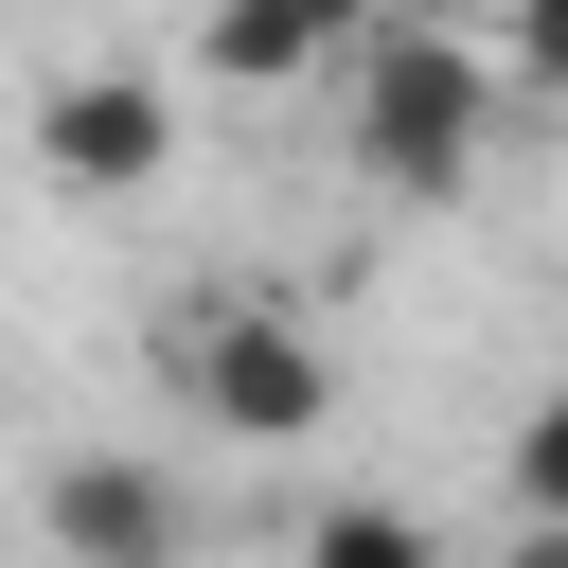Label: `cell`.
<instances>
[{"label":"cell","instance_id":"1","mask_svg":"<svg viewBox=\"0 0 568 568\" xmlns=\"http://www.w3.org/2000/svg\"><path fill=\"white\" fill-rule=\"evenodd\" d=\"M479 124H497V53L479 36H444V18L355 36V160L390 195H462L479 178Z\"/></svg>","mask_w":568,"mask_h":568},{"label":"cell","instance_id":"3","mask_svg":"<svg viewBox=\"0 0 568 568\" xmlns=\"http://www.w3.org/2000/svg\"><path fill=\"white\" fill-rule=\"evenodd\" d=\"M160 160H178V89L142 53H89V71L36 89V178L53 195H160Z\"/></svg>","mask_w":568,"mask_h":568},{"label":"cell","instance_id":"2","mask_svg":"<svg viewBox=\"0 0 568 568\" xmlns=\"http://www.w3.org/2000/svg\"><path fill=\"white\" fill-rule=\"evenodd\" d=\"M178 390H195V426H231V444H320V426H337V355L284 320V284H213V302L178 320Z\"/></svg>","mask_w":568,"mask_h":568},{"label":"cell","instance_id":"5","mask_svg":"<svg viewBox=\"0 0 568 568\" xmlns=\"http://www.w3.org/2000/svg\"><path fill=\"white\" fill-rule=\"evenodd\" d=\"M320 53H355L337 0H231V18H195V71H213V89H302Z\"/></svg>","mask_w":568,"mask_h":568},{"label":"cell","instance_id":"6","mask_svg":"<svg viewBox=\"0 0 568 568\" xmlns=\"http://www.w3.org/2000/svg\"><path fill=\"white\" fill-rule=\"evenodd\" d=\"M302 568H444V550H426V515H390V497H337V515L302 532Z\"/></svg>","mask_w":568,"mask_h":568},{"label":"cell","instance_id":"8","mask_svg":"<svg viewBox=\"0 0 568 568\" xmlns=\"http://www.w3.org/2000/svg\"><path fill=\"white\" fill-rule=\"evenodd\" d=\"M497 71H515V89H550V106H568V0H532V18H515V36H497Z\"/></svg>","mask_w":568,"mask_h":568},{"label":"cell","instance_id":"9","mask_svg":"<svg viewBox=\"0 0 568 568\" xmlns=\"http://www.w3.org/2000/svg\"><path fill=\"white\" fill-rule=\"evenodd\" d=\"M497 568H568V532H515V550H497Z\"/></svg>","mask_w":568,"mask_h":568},{"label":"cell","instance_id":"4","mask_svg":"<svg viewBox=\"0 0 568 568\" xmlns=\"http://www.w3.org/2000/svg\"><path fill=\"white\" fill-rule=\"evenodd\" d=\"M36 532H53V568H195V497L142 444H71L36 479Z\"/></svg>","mask_w":568,"mask_h":568},{"label":"cell","instance_id":"7","mask_svg":"<svg viewBox=\"0 0 568 568\" xmlns=\"http://www.w3.org/2000/svg\"><path fill=\"white\" fill-rule=\"evenodd\" d=\"M515 532H568V373L515 408Z\"/></svg>","mask_w":568,"mask_h":568}]
</instances>
